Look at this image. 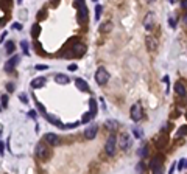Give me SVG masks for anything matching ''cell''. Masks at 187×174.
Here are the masks:
<instances>
[{"mask_svg": "<svg viewBox=\"0 0 187 174\" xmlns=\"http://www.w3.org/2000/svg\"><path fill=\"white\" fill-rule=\"evenodd\" d=\"M75 84H76L78 90H81V92H89V90H90L89 84H87L84 79H81V78H76V79H75Z\"/></svg>", "mask_w": 187, "mask_h": 174, "instance_id": "12", "label": "cell"}, {"mask_svg": "<svg viewBox=\"0 0 187 174\" xmlns=\"http://www.w3.org/2000/svg\"><path fill=\"white\" fill-rule=\"evenodd\" d=\"M139 155H140V157H147V155H148V148H147V146H140Z\"/></svg>", "mask_w": 187, "mask_h": 174, "instance_id": "27", "label": "cell"}, {"mask_svg": "<svg viewBox=\"0 0 187 174\" xmlns=\"http://www.w3.org/2000/svg\"><path fill=\"white\" fill-rule=\"evenodd\" d=\"M14 28L16 30H22V24H14Z\"/></svg>", "mask_w": 187, "mask_h": 174, "instance_id": "41", "label": "cell"}, {"mask_svg": "<svg viewBox=\"0 0 187 174\" xmlns=\"http://www.w3.org/2000/svg\"><path fill=\"white\" fill-rule=\"evenodd\" d=\"M89 112L92 114V117H95V115H97V101L94 100V98L89 100Z\"/></svg>", "mask_w": 187, "mask_h": 174, "instance_id": "19", "label": "cell"}, {"mask_svg": "<svg viewBox=\"0 0 187 174\" xmlns=\"http://www.w3.org/2000/svg\"><path fill=\"white\" fill-rule=\"evenodd\" d=\"M185 165H187V160H185V158H179V162H178V169L181 171Z\"/></svg>", "mask_w": 187, "mask_h": 174, "instance_id": "29", "label": "cell"}, {"mask_svg": "<svg viewBox=\"0 0 187 174\" xmlns=\"http://www.w3.org/2000/svg\"><path fill=\"white\" fill-rule=\"evenodd\" d=\"M185 160H187V158H185ZM185 166H187V165H185Z\"/></svg>", "mask_w": 187, "mask_h": 174, "instance_id": "49", "label": "cell"}, {"mask_svg": "<svg viewBox=\"0 0 187 174\" xmlns=\"http://www.w3.org/2000/svg\"><path fill=\"white\" fill-rule=\"evenodd\" d=\"M97 131H98V126L94 123V124H90L86 131H84V137L87 138V140H92V138H95V135H97Z\"/></svg>", "mask_w": 187, "mask_h": 174, "instance_id": "8", "label": "cell"}, {"mask_svg": "<svg viewBox=\"0 0 187 174\" xmlns=\"http://www.w3.org/2000/svg\"><path fill=\"white\" fill-rule=\"evenodd\" d=\"M19 61H21V58L16 55V56H13L8 62H7V65H5V72H13L14 70V67L19 64Z\"/></svg>", "mask_w": 187, "mask_h": 174, "instance_id": "10", "label": "cell"}, {"mask_svg": "<svg viewBox=\"0 0 187 174\" xmlns=\"http://www.w3.org/2000/svg\"><path fill=\"white\" fill-rule=\"evenodd\" d=\"M156 39L153 38V36H147V47H148V50L150 51H154L156 50Z\"/></svg>", "mask_w": 187, "mask_h": 174, "instance_id": "17", "label": "cell"}, {"mask_svg": "<svg viewBox=\"0 0 187 174\" xmlns=\"http://www.w3.org/2000/svg\"><path fill=\"white\" fill-rule=\"evenodd\" d=\"M5 36H7V31H3V33H2V36H0V41H3V39H5Z\"/></svg>", "mask_w": 187, "mask_h": 174, "instance_id": "44", "label": "cell"}, {"mask_svg": "<svg viewBox=\"0 0 187 174\" xmlns=\"http://www.w3.org/2000/svg\"><path fill=\"white\" fill-rule=\"evenodd\" d=\"M0 152H2V155H3V152H5V143H3V141L0 143Z\"/></svg>", "mask_w": 187, "mask_h": 174, "instance_id": "39", "label": "cell"}, {"mask_svg": "<svg viewBox=\"0 0 187 174\" xmlns=\"http://www.w3.org/2000/svg\"><path fill=\"white\" fill-rule=\"evenodd\" d=\"M36 107H38V109H39V112H41V114H42V115H44V114H45V107H44V106H42V104H41V103H39V101H36Z\"/></svg>", "mask_w": 187, "mask_h": 174, "instance_id": "34", "label": "cell"}, {"mask_svg": "<svg viewBox=\"0 0 187 174\" xmlns=\"http://www.w3.org/2000/svg\"><path fill=\"white\" fill-rule=\"evenodd\" d=\"M44 117L47 118V121L50 123V124H53V126H58V127H62L64 124L61 123V120L58 118V117H55V115H50V114H44Z\"/></svg>", "mask_w": 187, "mask_h": 174, "instance_id": "11", "label": "cell"}, {"mask_svg": "<svg viewBox=\"0 0 187 174\" xmlns=\"http://www.w3.org/2000/svg\"><path fill=\"white\" fill-rule=\"evenodd\" d=\"M36 154H38L39 158L47 160V158L52 155V151H50V148H48V143H47V141H45V143H39L38 148H36Z\"/></svg>", "mask_w": 187, "mask_h": 174, "instance_id": "2", "label": "cell"}, {"mask_svg": "<svg viewBox=\"0 0 187 174\" xmlns=\"http://www.w3.org/2000/svg\"><path fill=\"white\" fill-rule=\"evenodd\" d=\"M59 3V0H52V7H56Z\"/></svg>", "mask_w": 187, "mask_h": 174, "instance_id": "43", "label": "cell"}, {"mask_svg": "<svg viewBox=\"0 0 187 174\" xmlns=\"http://www.w3.org/2000/svg\"><path fill=\"white\" fill-rule=\"evenodd\" d=\"M47 17V11L45 10H41L39 13H38V20H41V19H45Z\"/></svg>", "mask_w": 187, "mask_h": 174, "instance_id": "31", "label": "cell"}, {"mask_svg": "<svg viewBox=\"0 0 187 174\" xmlns=\"http://www.w3.org/2000/svg\"><path fill=\"white\" fill-rule=\"evenodd\" d=\"M39 33H41V27H39V24H34L33 28H31V36H33V38H38Z\"/></svg>", "mask_w": 187, "mask_h": 174, "instance_id": "22", "label": "cell"}, {"mask_svg": "<svg viewBox=\"0 0 187 174\" xmlns=\"http://www.w3.org/2000/svg\"><path fill=\"white\" fill-rule=\"evenodd\" d=\"M167 141H168V137L162 134V135H159V138L156 140V146H157V148H165Z\"/></svg>", "mask_w": 187, "mask_h": 174, "instance_id": "20", "label": "cell"}, {"mask_svg": "<svg viewBox=\"0 0 187 174\" xmlns=\"http://www.w3.org/2000/svg\"><path fill=\"white\" fill-rule=\"evenodd\" d=\"M92 118H94V117H92V114H90V112H87V114H84V115H83V118H81V123H89Z\"/></svg>", "mask_w": 187, "mask_h": 174, "instance_id": "25", "label": "cell"}, {"mask_svg": "<svg viewBox=\"0 0 187 174\" xmlns=\"http://www.w3.org/2000/svg\"><path fill=\"white\" fill-rule=\"evenodd\" d=\"M168 24H170V27H171V28H175V27H176V20H175L173 17H170V19H168Z\"/></svg>", "mask_w": 187, "mask_h": 174, "instance_id": "36", "label": "cell"}, {"mask_svg": "<svg viewBox=\"0 0 187 174\" xmlns=\"http://www.w3.org/2000/svg\"><path fill=\"white\" fill-rule=\"evenodd\" d=\"M175 92H176L179 96H185V93H187V90H185V87H184L182 83H176V86H175Z\"/></svg>", "mask_w": 187, "mask_h": 174, "instance_id": "18", "label": "cell"}, {"mask_svg": "<svg viewBox=\"0 0 187 174\" xmlns=\"http://www.w3.org/2000/svg\"><path fill=\"white\" fill-rule=\"evenodd\" d=\"M95 81H97V84H100V86H103V84H106V83L109 81V73H108V70H106L105 67H98V69H97Z\"/></svg>", "mask_w": 187, "mask_h": 174, "instance_id": "3", "label": "cell"}, {"mask_svg": "<svg viewBox=\"0 0 187 174\" xmlns=\"http://www.w3.org/2000/svg\"><path fill=\"white\" fill-rule=\"evenodd\" d=\"M184 22H187V16H185V17H184Z\"/></svg>", "mask_w": 187, "mask_h": 174, "instance_id": "46", "label": "cell"}, {"mask_svg": "<svg viewBox=\"0 0 187 174\" xmlns=\"http://www.w3.org/2000/svg\"><path fill=\"white\" fill-rule=\"evenodd\" d=\"M130 115H131V120H134V121H140L142 120V107H140L139 103H136L134 106H131Z\"/></svg>", "mask_w": 187, "mask_h": 174, "instance_id": "6", "label": "cell"}, {"mask_svg": "<svg viewBox=\"0 0 187 174\" xmlns=\"http://www.w3.org/2000/svg\"><path fill=\"white\" fill-rule=\"evenodd\" d=\"M45 83H47V79H45L44 76H39V78H34V79L31 81V87H33V89H41V87L45 86Z\"/></svg>", "mask_w": 187, "mask_h": 174, "instance_id": "13", "label": "cell"}, {"mask_svg": "<svg viewBox=\"0 0 187 174\" xmlns=\"http://www.w3.org/2000/svg\"><path fill=\"white\" fill-rule=\"evenodd\" d=\"M7 89H8V92H14V84H13V83H8V84H7Z\"/></svg>", "mask_w": 187, "mask_h": 174, "instance_id": "37", "label": "cell"}, {"mask_svg": "<svg viewBox=\"0 0 187 174\" xmlns=\"http://www.w3.org/2000/svg\"><path fill=\"white\" fill-rule=\"evenodd\" d=\"M147 2H148V3H151V2H154V0H147Z\"/></svg>", "mask_w": 187, "mask_h": 174, "instance_id": "45", "label": "cell"}, {"mask_svg": "<svg viewBox=\"0 0 187 174\" xmlns=\"http://www.w3.org/2000/svg\"><path fill=\"white\" fill-rule=\"evenodd\" d=\"M176 135H178V137H184V135H187V126H181V127L178 129Z\"/></svg>", "mask_w": 187, "mask_h": 174, "instance_id": "24", "label": "cell"}, {"mask_svg": "<svg viewBox=\"0 0 187 174\" xmlns=\"http://www.w3.org/2000/svg\"><path fill=\"white\" fill-rule=\"evenodd\" d=\"M150 169H151L153 172H162V171H164V160H162L161 155L154 157V158L150 162Z\"/></svg>", "mask_w": 187, "mask_h": 174, "instance_id": "4", "label": "cell"}, {"mask_svg": "<svg viewBox=\"0 0 187 174\" xmlns=\"http://www.w3.org/2000/svg\"><path fill=\"white\" fill-rule=\"evenodd\" d=\"M14 47H16L14 42H13V41H8V42L5 44V51H7L8 55H11V53L14 51Z\"/></svg>", "mask_w": 187, "mask_h": 174, "instance_id": "21", "label": "cell"}, {"mask_svg": "<svg viewBox=\"0 0 187 174\" xmlns=\"http://www.w3.org/2000/svg\"><path fill=\"white\" fill-rule=\"evenodd\" d=\"M8 107V95L3 93L2 95V109H7Z\"/></svg>", "mask_w": 187, "mask_h": 174, "instance_id": "26", "label": "cell"}, {"mask_svg": "<svg viewBox=\"0 0 187 174\" xmlns=\"http://www.w3.org/2000/svg\"><path fill=\"white\" fill-rule=\"evenodd\" d=\"M116 145H117L116 135H109V138L106 140V145H105V151H106L108 155H114V152H116Z\"/></svg>", "mask_w": 187, "mask_h": 174, "instance_id": "5", "label": "cell"}, {"mask_svg": "<svg viewBox=\"0 0 187 174\" xmlns=\"http://www.w3.org/2000/svg\"><path fill=\"white\" fill-rule=\"evenodd\" d=\"M181 7H182V8H184V10H187V0H184V2H182V3H181Z\"/></svg>", "mask_w": 187, "mask_h": 174, "instance_id": "42", "label": "cell"}, {"mask_svg": "<svg viewBox=\"0 0 187 174\" xmlns=\"http://www.w3.org/2000/svg\"><path fill=\"white\" fill-rule=\"evenodd\" d=\"M133 132H134V135H136L137 138H142V137H144V132H142L140 129H137V127H133Z\"/></svg>", "mask_w": 187, "mask_h": 174, "instance_id": "28", "label": "cell"}, {"mask_svg": "<svg viewBox=\"0 0 187 174\" xmlns=\"http://www.w3.org/2000/svg\"><path fill=\"white\" fill-rule=\"evenodd\" d=\"M119 146H120L123 151L130 149V148H131V137H130L128 134H120V135H119Z\"/></svg>", "mask_w": 187, "mask_h": 174, "instance_id": "7", "label": "cell"}, {"mask_svg": "<svg viewBox=\"0 0 187 174\" xmlns=\"http://www.w3.org/2000/svg\"><path fill=\"white\" fill-rule=\"evenodd\" d=\"M69 70H72V72L76 70V64H70V65H69Z\"/></svg>", "mask_w": 187, "mask_h": 174, "instance_id": "40", "label": "cell"}, {"mask_svg": "<svg viewBox=\"0 0 187 174\" xmlns=\"http://www.w3.org/2000/svg\"><path fill=\"white\" fill-rule=\"evenodd\" d=\"M136 169H137L139 172H142V171H145V169H147V166H145V163H144V162H139V165L136 166Z\"/></svg>", "mask_w": 187, "mask_h": 174, "instance_id": "33", "label": "cell"}, {"mask_svg": "<svg viewBox=\"0 0 187 174\" xmlns=\"http://www.w3.org/2000/svg\"><path fill=\"white\" fill-rule=\"evenodd\" d=\"M102 11H103V8H102V7L98 5V7L95 8V19H97V20L100 19V16H102Z\"/></svg>", "mask_w": 187, "mask_h": 174, "instance_id": "30", "label": "cell"}, {"mask_svg": "<svg viewBox=\"0 0 187 174\" xmlns=\"http://www.w3.org/2000/svg\"><path fill=\"white\" fill-rule=\"evenodd\" d=\"M48 67L47 65H42V64H39V65H36V70H47Z\"/></svg>", "mask_w": 187, "mask_h": 174, "instance_id": "38", "label": "cell"}, {"mask_svg": "<svg viewBox=\"0 0 187 174\" xmlns=\"http://www.w3.org/2000/svg\"><path fill=\"white\" fill-rule=\"evenodd\" d=\"M170 2H171V3H173V2H175V0H170Z\"/></svg>", "mask_w": 187, "mask_h": 174, "instance_id": "47", "label": "cell"}, {"mask_svg": "<svg viewBox=\"0 0 187 174\" xmlns=\"http://www.w3.org/2000/svg\"><path fill=\"white\" fill-rule=\"evenodd\" d=\"M112 30V24L111 22H106V24H103L102 27H100V31L102 33H106V31H111Z\"/></svg>", "mask_w": 187, "mask_h": 174, "instance_id": "23", "label": "cell"}, {"mask_svg": "<svg viewBox=\"0 0 187 174\" xmlns=\"http://www.w3.org/2000/svg\"><path fill=\"white\" fill-rule=\"evenodd\" d=\"M44 138H45V141H47L50 146H56V145L59 143L58 135H56V134H53V132H47V134L44 135Z\"/></svg>", "mask_w": 187, "mask_h": 174, "instance_id": "9", "label": "cell"}, {"mask_svg": "<svg viewBox=\"0 0 187 174\" xmlns=\"http://www.w3.org/2000/svg\"><path fill=\"white\" fill-rule=\"evenodd\" d=\"M144 27H145V30H151L153 28V14L151 13H148L147 16H145V19H144Z\"/></svg>", "mask_w": 187, "mask_h": 174, "instance_id": "14", "label": "cell"}, {"mask_svg": "<svg viewBox=\"0 0 187 174\" xmlns=\"http://www.w3.org/2000/svg\"><path fill=\"white\" fill-rule=\"evenodd\" d=\"M86 53V45L84 44H75L73 47H70L69 48V51L64 55L66 58H80V56H83Z\"/></svg>", "mask_w": 187, "mask_h": 174, "instance_id": "1", "label": "cell"}, {"mask_svg": "<svg viewBox=\"0 0 187 174\" xmlns=\"http://www.w3.org/2000/svg\"><path fill=\"white\" fill-rule=\"evenodd\" d=\"M19 98H21V101H22L24 104H27V103H28V98H27V95H25V93H21V96H19Z\"/></svg>", "mask_w": 187, "mask_h": 174, "instance_id": "35", "label": "cell"}, {"mask_svg": "<svg viewBox=\"0 0 187 174\" xmlns=\"http://www.w3.org/2000/svg\"><path fill=\"white\" fill-rule=\"evenodd\" d=\"M94 2H97V0H94Z\"/></svg>", "mask_w": 187, "mask_h": 174, "instance_id": "48", "label": "cell"}, {"mask_svg": "<svg viewBox=\"0 0 187 174\" xmlns=\"http://www.w3.org/2000/svg\"><path fill=\"white\" fill-rule=\"evenodd\" d=\"M22 50H24V53L25 55H30V51H28V44H27V41H22Z\"/></svg>", "mask_w": 187, "mask_h": 174, "instance_id": "32", "label": "cell"}, {"mask_svg": "<svg viewBox=\"0 0 187 174\" xmlns=\"http://www.w3.org/2000/svg\"><path fill=\"white\" fill-rule=\"evenodd\" d=\"M105 126H106V129H109L111 132H114V131L119 129V123H117L116 120H108V121H105Z\"/></svg>", "mask_w": 187, "mask_h": 174, "instance_id": "16", "label": "cell"}, {"mask_svg": "<svg viewBox=\"0 0 187 174\" xmlns=\"http://www.w3.org/2000/svg\"><path fill=\"white\" fill-rule=\"evenodd\" d=\"M55 81L58 83V84H61V86H64V84H69V76L67 75H64V73H58L56 76H55Z\"/></svg>", "mask_w": 187, "mask_h": 174, "instance_id": "15", "label": "cell"}]
</instances>
